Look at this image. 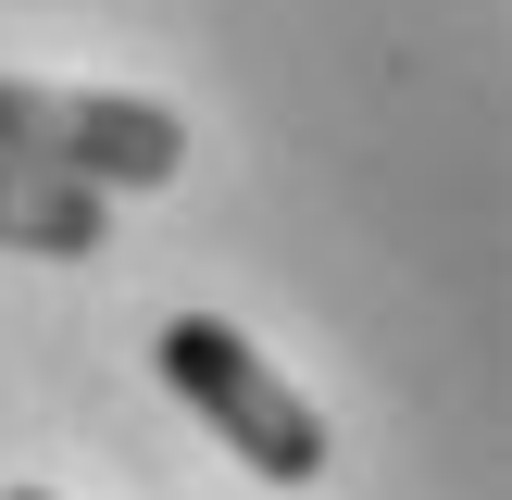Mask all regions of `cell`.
<instances>
[{
	"label": "cell",
	"instance_id": "obj_1",
	"mask_svg": "<svg viewBox=\"0 0 512 500\" xmlns=\"http://www.w3.org/2000/svg\"><path fill=\"white\" fill-rule=\"evenodd\" d=\"M163 388L188 400L250 475H275V488H313V475H325V413H313V400H300L225 313H175V325H163Z\"/></svg>",
	"mask_w": 512,
	"mask_h": 500
},
{
	"label": "cell",
	"instance_id": "obj_2",
	"mask_svg": "<svg viewBox=\"0 0 512 500\" xmlns=\"http://www.w3.org/2000/svg\"><path fill=\"white\" fill-rule=\"evenodd\" d=\"M0 163H50L75 188H175L188 163V125L163 100H125V88H38V75H0Z\"/></svg>",
	"mask_w": 512,
	"mask_h": 500
},
{
	"label": "cell",
	"instance_id": "obj_3",
	"mask_svg": "<svg viewBox=\"0 0 512 500\" xmlns=\"http://www.w3.org/2000/svg\"><path fill=\"white\" fill-rule=\"evenodd\" d=\"M0 250L88 263V250H113V200L75 188V175H50V163H0Z\"/></svg>",
	"mask_w": 512,
	"mask_h": 500
},
{
	"label": "cell",
	"instance_id": "obj_4",
	"mask_svg": "<svg viewBox=\"0 0 512 500\" xmlns=\"http://www.w3.org/2000/svg\"><path fill=\"white\" fill-rule=\"evenodd\" d=\"M0 500H50V488H0Z\"/></svg>",
	"mask_w": 512,
	"mask_h": 500
}]
</instances>
